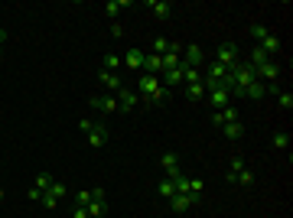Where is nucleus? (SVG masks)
I'll use <instances>...</instances> for the list:
<instances>
[{"label": "nucleus", "mask_w": 293, "mask_h": 218, "mask_svg": "<svg viewBox=\"0 0 293 218\" xmlns=\"http://www.w3.org/2000/svg\"><path fill=\"white\" fill-rule=\"evenodd\" d=\"M267 33H270V30H267V26H261V23H254V26H251V36H254L257 43H261V39L267 36Z\"/></svg>", "instance_id": "34"}, {"label": "nucleus", "mask_w": 293, "mask_h": 218, "mask_svg": "<svg viewBox=\"0 0 293 218\" xmlns=\"http://www.w3.org/2000/svg\"><path fill=\"white\" fill-rule=\"evenodd\" d=\"M75 218H88V212H85L82 205H75Z\"/></svg>", "instance_id": "38"}, {"label": "nucleus", "mask_w": 293, "mask_h": 218, "mask_svg": "<svg viewBox=\"0 0 293 218\" xmlns=\"http://www.w3.org/2000/svg\"><path fill=\"white\" fill-rule=\"evenodd\" d=\"M166 49H170V39H163V36H157V39H153V52H157V56H163Z\"/></svg>", "instance_id": "32"}, {"label": "nucleus", "mask_w": 293, "mask_h": 218, "mask_svg": "<svg viewBox=\"0 0 293 218\" xmlns=\"http://www.w3.org/2000/svg\"><path fill=\"white\" fill-rule=\"evenodd\" d=\"M235 186H241V189H251V186H254V173H251V169H241V173L235 176Z\"/></svg>", "instance_id": "22"}, {"label": "nucleus", "mask_w": 293, "mask_h": 218, "mask_svg": "<svg viewBox=\"0 0 293 218\" xmlns=\"http://www.w3.org/2000/svg\"><path fill=\"white\" fill-rule=\"evenodd\" d=\"M108 144V127L104 124H92V131H88V147H104Z\"/></svg>", "instance_id": "10"}, {"label": "nucleus", "mask_w": 293, "mask_h": 218, "mask_svg": "<svg viewBox=\"0 0 293 218\" xmlns=\"http://www.w3.org/2000/svg\"><path fill=\"white\" fill-rule=\"evenodd\" d=\"M277 101H280L283 111H293V94L290 91H280V94H277Z\"/></svg>", "instance_id": "31"}, {"label": "nucleus", "mask_w": 293, "mask_h": 218, "mask_svg": "<svg viewBox=\"0 0 293 218\" xmlns=\"http://www.w3.org/2000/svg\"><path fill=\"white\" fill-rule=\"evenodd\" d=\"M114 94H117V107H121V111H127V114L134 111L137 104H140V94H137V91H130V88H117Z\"/></svg>", "instance_id": "5"}, {"label": "nucleus", "mask_w": 293, "mask_h": 218, "mask_svg": "<svg viewBox=\"0 0 293 218\" xmlns=\"http://www.w3.org/2000/svg\"><path fill=\"white\" fill-rule=\"evenodd\" d=\"M264 94H267V88H264V81H257V78L244 88V98H251V101H261Z\"/></svg>", "instance_id": "16"}, {"label": "nucleus", "mask_w": 293, "mask_h": 218, "mask_svg": "<svg viewBox=\"0 0 293 218\" xmlns=\"http://www.w3.org/2000/svg\"><path fill=\"white\" fill-rule=\"evenodd\" d=\"M39 202H43L46 208H55V205H59V199H52V195H49V192H43V199H39Z\"/></svg>", "instance_id": "35"}, {"label": "nucleus", "mask_w": 293, "mask_h": 218, "mask_svg": "<svg viewBox=\"0 0 293 218\" xmlns=\"http://www.w3.org/2000/svg\"><path fill=\"white\" fill-rule=\"evenodd\" d=\"M173 69H183V49L176 43H170V49L163 52V72H173Z\"/></svg>", "instance_id": "6"}, {"label": "nucleus", "mask_w": 293, "mask_h": 218, "mask_svg": "<svg viewBox=\"0 0 293 218\" xmlns=\"http://www.w3.org/2000/svg\"><path fill=\"white\" fill-rule=\"evenodd\" d=\"M199 81H202L199 69H186V65H183V85H199Z\"/></svg>", "instance_id": "26"}, {"label": "nucleus", "mask_w": 293, "mask_h": 218, "mask_svg": "<svg viewBox=\"0 0 293 218\" xmlns=\"http://www.w3.org/2000/svg\"><path fill=\"white\" fill-rule=\"evenodd\" d=\"M205 94H208V104H212L215 111H222V107H228V104H232V94H228V88H225V85L205 88Z\"/></svg>", "instance_id": "3"}, {"label": "nucleus", "mask_w": 293, "mask_h": 218, "mask_svg": "<svg viewBox=\"0 0 293 218\" xmlns=\"http://www.w3.org/2000/svg\"><path fill=\"white\" fill-rule=\"evenodd\" d=\"M241 169H244V160H241L238 153H235V156H232V169H228V176H225V179H228V182H235V176H238Z\"/></svg>", "instance_id": "25"}, {"label": "nucleus", "mask_w": 293, "mask_h": 218, "mask_svg": "<svg viewBox=\"0 0 293 218\" xmlns=\"http://www.w3.org/2000/svg\"><path fill=\"white\" fill-rule=\"evenodd\" d=\"M202 192H205V186H202V179H189V199H192V205L202 199Z\"/></svg>", "instance_id": "23"}, {"label": "nucleus", "mask_w": 293, "mask_h": 218, "mask_svg": "<svg viewBox=\"0 0 293 218\" xmlns=\"http://www.w3.org/2000/svg\"><path fill=\"white\" fill-rule=\"evenodd\" d=\"M235 121H238V111H235L232 104H228V107H222V111H215V114H212V124H215V127H222V124H235Z\"/></svg>", "instance_id": "13"}, {"label": "nucleus", "mask_w": 293, "mask_h": 218, "mask_svg": "<svg viewBox=\"0 0 293 218\" xmlns=\"http://www.w3.org/2000/svg\"><path fill=\"white\" fill-rule=\"evenodd\" d=\"M49 186H52V176H49V173H39L36 182H33V189H39V192H46Z\"/></svg>", "instance_id": "30"}, {"label": "nucleus", "mask_w": 293, "mask_h": 218, "mask_svg": "<svg viewBox=\"0 0 293 218\" xmlns=\"http://www.w3.org/2000/svg\"><path fill=\"white\" fill-rule=\"evenodd\" d=\"M143 56H146L143 49H127V56L121 59V62H124V69H130V72H140V69H143Z\"/></svg>", "instance_id": "9"}, {"label": "nucleus", "mask_w": 293, "mask_h": 218, "mask_svg": "<svg viewBox=\"0 0 293 218\" xmlns=\"http://www.w3.org/2000/svg\"><path fill=\"white\" fill-rule=\"evenodd\" d=\"M160 85H163V88H179V85H183V69L163 72V75H160Z\"/></svg>", "instance_id": "14"}, {"label": "nucleus", "mask_w": 293, "mask_h": 218, "mask_svg": "<svg viewBox=\"0 0 293 218\" xmlns=\"http://www.w3.org/2000/svg\"><path fill=\"white\" fill-rule=\"evenodd\" d=\"M85 212H88V218H104L108 215V202H88Z\"/></svg>", "instance_id": "19"}, {"label": "nucleus", "mask_w": 293, "mask_h": 218, "mask_svg": "<svg viewBox=\"0 0 293 218\" xmlns=\"http://www.w3.org/2000/svg\"><path fill=\"white\" fill-rule=\"evenodd\" d=\"M208 59H205V49H202V46H186V52H183V65L186 69H202V65H205Z\"/></svg>", "instance_id": "2"}, {"label": "nucleus", "mask_w": 293, "mask_h": 218, "mask_svg": "<svg viewBox=\"0 0 293 218\" xmlns=\"http://www.w3.org/2000/svg\"><path fill=\"white\" fill-rule=\"evenodd\" d=\"M52 199H62V195H68V189H65V182H59V179H52V186L46 189Z\"/></svg>", "instance_id": "27"}, {"label": "nucleus", "mask_w": 293, "mask_h": 218, "mask_svg": "<svg viewBox=\"0 0 293 218\" xmlns=\"http://www.w3.org/2000/svg\"><path fill=\"white\" fill-rule=\"evenodd\" d=\"M270 144H274L277 150H287V147H290V134H287V131H277L274 137H270Z\"/></svg>", "instance_id": "24"}, {"label": "nucleus", "mask_w": 293, "mask_h": 218, "mask_svg": "<svg viewBox=\"0 0 293 218\" xmlns=\"http://www.w3.org/2000/svg\"><path fill=\"white\" fill-rule=\"evenodd\" d=\"M157 195H163V199H173V195H176L173 182H170V179H160V186H157Z\"/></svg>", "instance_id": "28"}, {"label": "nucleus", "mask_w": 293, "mask_h": 218, "mask_svg": "<svg viewBox=\"0 0 293 218\" xmlns=\"http://www.w3.org/2000/svg\"><path fill=\"white\" fill-rule=\"evenodd\" d=\"M121 36H124V26L114 23V26H111V39H121Z\"/></svg>", "instance_id": "37"}, {"label": "nucleus", "mask_w": 293, "mask_h": 218, "mask_svg": "<svg viewBox=\"0 0 293 218\" xmlns=\"http://www.w3.org/2000/svg\"><path fill=\"white\" fill-rule=\"evenodd\" d=\"M160 166H163L166 176H176L179 173V153H176V150H166V153L160 156Z\"/></svg>", "instance_id": "8"}, {"label": "nucleus", "mask_w": 293, "mask_h": 218, "mask_svg": "<svg viewBox=\"0 0 293 218\" xmlns=\"http://www.w3.org/2000/svg\"><path fill=\"white\" fill-rule=\"evenodd\" d=\"M150 10H153L157 20H166L173 13V4H170V0H150Z\"/></svg>", "instance_id": "15"}, {"label": "nucleus", "mask_w": 293, "mask_h": 218, "mask_svg": "<svg viewBox=\"0 0 293 218\" xmlns=\"http://www.w3.org/2000/svg\"><path fill=\"white\" fill-rule=\"evenodd\" d=\"M257 49H261V52H264V56H267V59H274L277 52H280V39H277L274 33H267V36H264L261 43H257Z\"/></svg>", "instance_id": "11"}, {"label": "nucleus", "mask_w": 293, "mask_h": 218, "mask_svg": "<svg viewBox=\"0 0 293 218\" xmlns=\"http://www.w3.org/2000/svg\"><path fill=\"white\" fill-rule=\"evenodd\" d=\"M92 107H95V111H104V114H117V111H121V107H117V98H108V94H95Z\"/></svg>", "instance_id": "7"}, {"label": "nucleus", "mask_w": 293, "mask_h": 218, "mask_svg": "<svg viewBox=\"0 0 293 218\" xmlns=\"http://www.w3.org/2000/svg\"><path fill=\"white\" fill-rule=\"evenodd\" d=\"M124 7H130V0H111V4H104V13H108V17H111V20H114V17H117V13H121V10H124Z\"/></svg>", "instance_id": "21"}, {"label": "nucleus", "mask_w": 293, "mask_h": 218, "mask_svg": "<svg viewBox=\"0 0 293 218\" xmlns=\"http://www.w3.org/2000/svg\"><path fill=\"white\" fill-rule=\"evenodd\" d=\"M222 134H225L228 140H241L244 137V127L238 124V121H235V124H222Z\"/></svg>", "instance_id": "18"}, {"label": "nucleus", "mask_w": 293, "mask_h": 218, "mask_svg": "<svg viewBox=\"0 0 293 218\" xmlns=\"http://www.w3.org/2000/svg\"><path fill=\"white\" fill-rule=\"evenodd\" d=\"M264 62H270V59H267V56H264V52H261V49H257V46H254V52H251V65H254V69H257V65H264Z\"/></svg>", "instance_id": "33"}, {"label": "nucleus", "mask_w": 293, "mask_h": 218, "mask_svg": "<svg viewBox=\"0 0 293 218\" xmlns=\"http://www.w3.org/2000/svg\"><path fill=\"white\" fill-rule=\"evenodd\" d=\"M98 81H101V88H111V91H117V88H124L121 75H117V72H108V69H101V72H98Z\"/></svg>", "instance_id": "12"}, {"label": "nucleus", "mask_w": 293, "mask_h": 218, "mask_svg": "<svg viewBox=\"0 0 293 218\" xmlns=\"http://www.w3.org/2000/svg\"><path fill=\"white\" fill-rule=\"evenodd\" d=\"M7 43V30H0V46H4Z\"/></svg>", "instance_id": "39"}, {"label": "nucleus", "mask_w": 293, "mask_h": 218, "mask_svg": "<svg viewBox=\"0 0 293 218\" xmlns=\"http://www.w3.org/2000/svg\"><path fill=\"white\" fill-rule=\"evenodd\" d=\"M170 208H173V212H189V208H192V199H189V195H183V192H176L170 199Z\"/></svg>", "instance_id": "17"}, {"label": "nucleus", "mask_w": 293, "mask_h": 218, "mask_svg": "<svg viewBox=\"0 0 293 218\" xmlns=\"http://www.w3.org/2000/svg\"><path fill=\"white\" fill-rule=\"evenodd\" d=\"M215 62L225 65V69L232 72L235 65H238V46H235V43H222V46H218V52H215Z\"/></svg>", "instance_id": "1"}, {"label": "nucleus", "mask_w": 293, "mask_h": 218, "mask_svg": "<svg viewBox=\"0 0 293 218\" xmlns=\"http://www.w3.org/2000/svg\"><path fill=\"white\" fill-rule=\"evenodd\" d=\"M4 195H7V192H4V186H0V202H4Z\"/></svg>", "instance_id": "40"}, {"label": "nucleus", "mask_w": 293, "mask_h": 218, "mask_svg": "<svg viewBox=\"0 0 293 218\" xmlns=\"http://www.w3.org/2000/svg\"><path fill=\"white\" fill-rule=\"evenodd\" d=\"M121 56H114V52H108V56H104V69H108V72H117V69H121Z\"/></svg>", "instance_id": "29"}, {"label": "nucleus", "mask_w": 293, "mask_h": 218, "mask_svg": "<svg viewBox=\"0 0 293 218\" xmlns=\"http://www.w3.org/2000/svg\"><path fill=\"white\" fill-rule=\"evenodd\" d=\"M75 199H79V205H82V208H85L88 202H92V192H75Z\"/></svg>", "instance_id": "36"}, {"label": "nucleus", "mask_w": 293, "mask_h": 218, "mask_svg": "<svg viewBox=\"0 0 293 218\" xmlns=\"http://www.w3.org/2000/svg\"><path fill=\"white\" fill-rule=\"evenodd\" d=\"M257 81H264V85H274V81H280V65L270 59V62H264V65H257Z\"/></svg>", "instance_id": "4"}, {"label": "nucleus", "mask_w": 293, "mask_h": 218, "mask_svg": "<svg viewBox=\"0 0 293 218\" xmlns=\"http://www.w3.org/2000/svg\"><path fill=\"white\" fill-rule=\"evenodd\" d=\"M205 98V85H186V101H202Z\"/></svg>", "instance_id": "20"}]
</instances>
